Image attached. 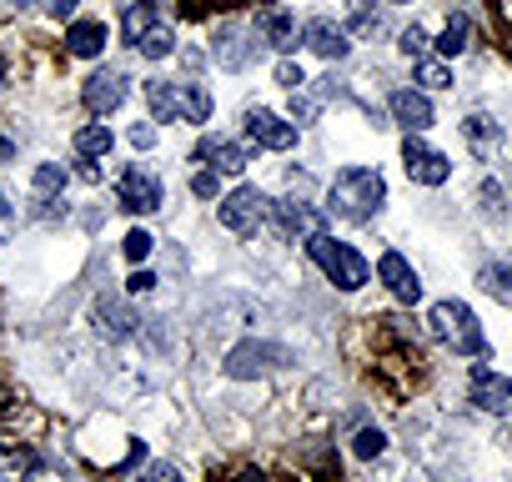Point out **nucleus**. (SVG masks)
<instances>
[{"instance_id": "obj_1", "label": "nucleus", "mask_w": 512, "mask_h": 482, "mask_svg": "<svg viewBox=\"0 0 512 482\" xmlns=\"http://www.w3.org/2000/svg\"><path fill=\"white\" fill-rule=\"evenodd\" d=\"M387 201V181L372 171V166H347L332 176V191H327V211L342 216V221H372Z\"/></svg>"}, {"instance_id": "obj_2", "label": "nucleus", "mask_w": 512, "mask_h": 482, "mask_svg": "<svg viewBox=\"0 0 512 482\" xmlns=\"http://www.w3.org/2000/svg\"><path fill=\"white\" fill-rule=\"evenodd\" d=\"M146 106L156 121H211V91L201 81H146Z\"/></svg>"}, {"instance_id": "obj_3", "label": "nucleus", "mask_w": 512, "mask_h": 482, "mask_svg": "<svg viewBox=\"0 0 512 482\" xmlns=\"http://www.w3.org/2000/svg\"><path fill=\"white\" fill-rule=\"evenodd\" d=\"M307 252H312V262H317L342 292H357V287L372 277V267L362 262V252L347 247V241H337V236H327V231L307 236Z\"/></svg>"}, {"instance_id": "obj_4", "label": "nucleus", "mask_w": 512, "mask_h": 482, "mask_svg": "<svg viewBox=\"0 0 512 482\" xmlns=\"http://www.w3.org/2000/svg\"><path fill=\"white\" fill-rule=\"evenodd\" d=\"M432 337L447 347V352H462V357H482V327H477V317H472V307L467 302H437L432 307Z\"/></svg>"}, {"instance_id": "obj_5", "label": "nucleus", "mask_w": 512, "mask_h": 482, "mask_svg": "<svg viewBox=\"0 0 512 482\" xmlns=\"http://www.w3.org/2000/svg\"><path fill=\"white\" fill-rule=\"evenodd\" d=\"M216 216H221V226H226V231H241V236H251L256 226H262V221L272 216V201H267L262 191H256V186H236L231 196H221Z\"/></svg>"}, {"instance_id": "obj_6", "label": "nucleus", "mask_w": 512, "mask_h": 482, "mask_svg": "<svg viewBox=\"0 0 512 482\" xmlns=\"http://www.w3.org/2000/svg\"><path fill=\"white\" fill-rule=\"evenodd\" d=\"M251 36L272 46V51H292L297 46V16L282 6V0H262V6L251 11Z\"/></svg>"}, {"instance_id": "obj_7", "label": "nucleus", "mask_w": 512, "mask_h": 482, "mask_svg": "<svg viewBox=\"0 0 512 482\" xmlns=\"http://www.w3.org/2000/svg\"><path fill=\"white\" fill-rule=\"evenodd\" d=\"M246 136H251L256 146H267V151H292V146H297V121H282V116L267 111V106H251V111H246Z\"/></svg>"}, {"instance_id": "obj_8", "label": "nucleus", "mask_w": 512, "mask_h": 482, "mask_svg": "<svg viewBox=\"0 0 512 482\" xmlns=\"http://www.w3.org/2000/svg\"><path fill=\"white\" fill-rule=\"evenodd\" d=\"M402 161H407V176L422 181V186H442V181L452 176V161H447L442 151H432L427 141H417V136L402 146Z\"/></svg>"}, {"instance_id": "obj_9", "label": "nucleus", "mask_w": 512, "mask_h": 482, "mask_svg": "<svg viewBox=\"0 0 512 482\" xmlns=\"http://www.w3.org/2000/svg\"><path fill=\"white\" fill-rule=\"evenodd\" d=\"M287 362V352L282 347H267V342H241L231 357H226V372L231 377H262V372H272V367H282Z\"/></svg>"}, {"instance_id": "obj_10", "label": "nucleus", "mask_w": 512, "mask_h": 482, "mask_svg": "<svg viewBox=\"0 0 512 482\" xmlns=\"http://www.w3.org/2000/svg\"><path fill=\"white\" fill-rule=\"evenodd\" d=\"M467 397L482 407V412H507L512 407V377L492 372V367H477L472 382H467Z\"/></svg>"}, {"instance_id": "obj_11", "label": "nucleus", "mask_w": 512, "mask_h": 482, "mask_svg": "<svg viewBox=\"0 0 512 482\" xmlns=\"http://www.w3.org/2000/svg\"><path fill=\"white\" fill-rule=\"evenodd\" d=\"M116 191H121V206H126V211H141V216L161 211V181H156L151 171H136V166H131Z\"/></svg>"}, {"instance_id": "obj_12", "label": "nucleus", "mask_w": 512, "mask_h": 482, "mask_svg": "<svg viewBox=\"0 0 512 482\" xmlns=\"http://www.w3.org/2000/svg\"><path fill=\"white\" fill-rule=\"evenodd\" d=\"M81 101H86L96 116H111V111L126 101V76H121V71H96V76L81 86Z\"/></svg>"}, {"instance_id": "obj_13", "label": "nucleus", "mask_w": 512, "mask_h": 482, "mask_svg": "<svg viewBox=\"0 0 512 482\" xmlns=\"http://www.w3.org/2000/svg\"><path fill=\"white\" fill-rule=\"evenodd\" d=\"M272 216H277V226L287 231V236H317V231H327V221H322V211H312L307 201H272Z\"/></svg>"}, {"instance_id": "obj_14", "label": "nucleus", "mask_w": 512, "mask_h": 482, "mask_svg": "<svg viewBox=\"0 0 512 482\" xmlns=\"http://www.w3.org/2000/svg\"><path fill=\"white\" fill-rule=\"evenodd\" d=\"M302 41L322 56V61H342L347 51H352V41H347V31L342 26H332L327 16H317V21H307V31H302Z\"/></svg>"}, {"instance_id": "obj_15", "label": "nucleus", "mask_w": 512, "mask_h": 482, "mask_svg": "<svg viewBox=\"0 0 512 482\" xmlns=\"http://www.w3.org/2000/svg\"><path fill=\"white\" fill-rule=\"evenodd\" d=\"M377 277L387 282V292H392L397 302H417V297H422L417 272H412V267H407V257H397V252H387V257L377 262Z\"/></svg>"}, {"instance_id": "obj_16", "label": "nucleus", "mask_w": 512, "mask_h": 482, "mask_svg": "<svg viewBox=\"0 0 512 482\" xmlns=\"http://www.w3.org/2000/svg\"><path fill=\"white\" fill-rule=\"evenodd\" d=\"M246 36H251V21H246V26H241V21L221 26V36H216V61H221L226 71H241L246 56L256 51V41H246Z\"/></svg>"}, {"instance_id": "obj_17", "label": "nucleus", "mask_w": 512, "mask_h": 482, "mask_svg": "<svg viewBox=\"0 0 512 482\" xmlns=\"http://www.w3.org/2000/svg\"><path fill=\"white\" fill-rule=\"evenodd\" d=\"M196 156L201 161H211V171H221V176H241L246 171V146H236V141H226V136H206L201 146H196Z\"/></svg>"}, {"instance_id": "obj_18", "label": "nucleus", "mask_w": 512, "mask_h": 482, "mask_svg": "<svg viewBox=\"0 0 512 482\" xmlns=\"http://www.w3.org/2000/svg\"><path fill=\"white\" fill-rule=\"evenodd\" d=\"M392 116H397V126H407V131H427V126H432V101H427L422 91H397V96H392Z\"/></svg>"}, {"instance_id": "obj_19", "label": "nucleus", "mask_w": 512, "mask_h": 482, "mask_svg": "<svg viewBox=\"0 0 512 482\" xmlns=\"http://www.w3.org/2000/svg\"><path fill=\"white\" fill-rule=\"evenodd\" d=\"M66 51L81 56V61H96V56L106 51V26H101V21H76V26L66 31Z\"/></svg>"}, {"instance_id": "obj_20", "label": "nucleus", "mask_w": 512, "mask_h": 482, "mask_svg": "<svg viewBox=\"0 0 512 482\" xmlns=\"http://www.w3.org/2000/svg\"><path fill=\"white\" fill-rule=\"evenodd\" d=\"M91 317H96V327H101L106 337H131V332H136V312H126L116 297H101Z\"/></svg>"}, {"instance_id": "obj_21", "label": "nucleus", "mask_w": 512, "mask_h": 482, "mask_svg": "<svg viewBox=\"0 0 512 482\" xmlns=\"http://www.w3.org/2000/svg\"><path fill=\"white\" fill-rule=\"evenodd\" d=\"M462 131H467V141H472L477 156H497V146H502V126H497L492 116H467Z\"/></svg>"}, {"instance_id": "obj_22", "label": "nucleus", "mask_w": 512, "mask_h": 482, "mask_svg": "<svg viewBox=\"0 0 512 482\" xmlns=\"http://www.w3.org/2000/svg\"><path fill=\"white\" fill-rule=\"evenodd\" d=\"M347 31H352V36H377V31H382L377 0H347Z\"/></svg>"}, {"instance_id": "obj_23", "label": "nucleus", "mask_w": 512, "mask_h": 482, "mask_svg": "<svg viewBox=\"0 0 512 482\" xmlns=\"http://www.w3.org/2000/svg\"><path fill=\"white\" fill-rule=\"evenodd\" d=\"M156 11H161V0H136V6L121 16V31H126V41H131V46H136V41H141V36L156 26Z\"/></svg>"}, {"instance_id": "obj_24", "label": "nucleus", "mask_w": 512, "mask_h": 482, "mask_svg": "<svg viewBox=\"0 0 512 482\" xmlns=\"http://www.w3.org/2000/svg\"><path fill=\"white\" fill-rule=\"evenodd\" d=\"M36 467H41V457L31 447H0V477H26Z\"/></svg>"}, {"instance_id": "obj_25", "label": "nucleus", "mask_w": 512, "mask_h": 482, "mask_svg": "<svg viewBox=\"0 0 512 482\" xmlns=\"http://www.w3.org/2000/svg\"><path fill=\"white\" fill-rule=\"evenodd\" d=\"M467 46H472V21H467V16H452L447 31H442V41H437V51H442V56H462Z\"/></svg>"}, {"instance_id": "obj_26", "label": "nucleus", "mask_w": 512, "mask_h": 482, "mask_svg": "<svg viewBox=\"0 0 512 482\" xmlns=\"http://www.w3.org/2000/svg\"><path fill=\"white\" fill-rule=\"evenodd\" d=\"M76 151H81V156H96V161H101V156L111 151V131H106L101 121H96V126H81V131H76Z\"/></svg>"}, {"instance_id": "obj_27", "label": "nucleus", "mask_w": 512, "mask_h": 482, "mask_svg": "<svg viewBox=\"0 0 512 482\" xmlns=\"http://www.w3.org/2000/svg\"><path fill=\"white\" fill-rule=\"evenodd\" d=\"M477 282H482V292H492L497 302H512V267H502V262H497V267H482Z\"/></svg>"}, {"instance_id": "obj_28", "label": "nucleus", "mask_w": 512, "mask_h": 482, "mask_svg": "<svg viewBox=\"0 0 512 482\" xmlns=\"http://www.w3.org/2000/svg\"><path fill=\"white\" fill-rule=\"evenodd\" d=\"M417 86H422V91H442V86H452L447 61H427V56H417Z\"/></svg>"}, {"instance_id": "obj_29", "label": "nucleus", "mask_w": 512, "mask_h": 482, "mask_svg": "<svg viewBox=\"0 0 512 482\" xmlns=\"http://www.w3.org/2000/svg\"><path fill=\"white\" fill-rule=\"evenodd\" d=\"M136 46H141V56L161 61V56H171V51H176V36H171L166 26H151V31H146V36H141Z\"/></svg>"}, {"instance_id": "obj_30", "label": "nucleus", "mask_w": 512, "mask_h": 482, "mask_svg": "<svg viewBox=\"0 0 512 482\" xmlns=\"http://www.w3.org/2000/svg\"><path fill=\"white\" fill-rule=\"evenodd\" d=\"M61 186H66V171L56 161L36 166V196H61Z\"/></svg>"}, {"instance_id": "obj_31", "label": "nucleus", "mask_w": 512, "mask_h": 482, "mask_svg": "<svg viewBox=\"0 0 512 482\" xmlns=\"http://www.w3.org/2000/svg\"><path fill=\"white\" fill-rule=\"evenodd\" d=\"M151 247H156V241H151L141 226H136V231H126V241H121V252H126V262H131V267H136V262H146V257H151Z\"/></svg>"}, {"instance_id": "obj_32", "label": "nucleus", "mask_w": 512, "mask_h": 482, "mask_svg": "<svg viewBox=\"0 0 512 482\" xmlns=\"http://www.w3.org/2000/svg\"><path fill=\"white\" fill-rule=\"evenodd\" d=\"M382 447H387V437H382V427H362V432L352 437V452H357V457H377Z\"/></svg>"}, {"instance_id": "obj_33", "label": "nucleus", "mask_w": 512, "mask_h": 482, "mask_svg": "<svg viewBox=\"0 0 512 482\" xmlns=\"http://www.w3.org/2000/svg\"><path fill=\"white\" fill-rule=\"evenodd\" d=\"M277 86H287V91H302V86H307V71H302L297 61H282V66H277Z\"/></svg>"}, {"instance_id": "obj_34", "label": "nucleus", "mask_w": 512, "mask_h": 482, "mask_svg": "<svg viewBox=\"0 0 512 482\" xmlns=\"http://www.w3.org/2000/svg\"><path fill=\"white\" fill-rule=\"evenodd\" d=\"M397 46H402V51H407V56H427V31H422V26H407V31H402V41H397Z\"/></svg>"}, {"instance_id": "obj_35", "label": "nucleus", "mask_w": 512, "mask_h": 482, "mask_svg": "<svg viewBox=\"0 0 512 482\" xmlns=\"http://www.w3.org/2000/svg\"><path fill=\"white\" fill-rule=\"evenodd\" d=\"M482 206H487V211H497V216H502V211H507V191H502V186H497V181H482Z\"/></svg>"}, {"instance_id": "obj_36", "label": "nucleus", "mask_w": 512, "mask_h": 482, "mask_svg": "<svg viewBox=\"0 0 512 482\" xmlns=\"http://www.w3.org/2000/svg\"><path fill=\"white\" fill-rule=\"evenodd\" d=\"M191 191H196L201 201H211V196H216V171H196V176H191Z\"/></svg>"}, {"instance_id": "obj_37", "label": "nucleus", "mask_w": 512, "mask_h": 482, "mask_svg": "<svg viewBox=\"0 0 512 482\" xmlns=\"http://www.w3.org/2000/svg\"><path fill=\"white\" fill-rule=\"evenodd\" d=\"M131 146H136V151H151V146H156V126H146V121L131 126Z\"/></svg>"}, {"instance_id": "obj_38", "label": "nucleus", "mask_w": 512, "mask_h": 482, "mask_svg": "<svg viewBox=\"0 0 512 482\" xmlns=\"http://www.w3.org/2000/svg\"><path fill=\"white\" fill-rule=\"evenodd\" d=\"M11 226H16V201H6V196H0V241L11 236Z\"/></svg>"}, {"instance_id": "obj_39", "label": "nucleus", "mask_w": 512, "mask_h": 482, "mask_svg": "<svg viewBox=\"0 0 512 482\" xmlns=\"http://www.w3.org/2000/svg\"><path fill=\"white\" fill-rule=\"evenodd\" d=\"M216 6H231V0H216ZM181 11H186V16H206L211 0H181Z\"/></svg>"}, {"instance_id": "obj_40", "label": "nucleus", "mask_w": 512, "mask_h": 482, "mask_svg": "<svg viewBox=\"0 0 512 482\" xmlns=\"http://www.w3.org/2000/svg\"><path fill=\"white\" fill-rule=\"evenodd\" d=\"M76 6H81V0H46V11H51V16H61V21H66V16H76Z\"/></svg>"}, {"instance_id": "obj_41", "label": "nucleus", "mask_w": 512, "mask_h": 482, "mask_svg": "<svg viewBox=\"0 0 512 482\" xmlns=\"http://www.w3.org/2000/svg\"><path fill=\"white\" fill-rule=\"evenodd\" d=\"M76 171H81V181H101V161H96V156H81Z\"/></svg>"}, {"instance_id": "obj_42", "label": "nucleus", "mask_w": 512, "mask_h": 482, "mask_svg": "<svg viewBox=\"0 0 512 482\" xmlns=\"http://www.w3.org/2000/svg\"><path fill=\"white\" fill-rule=\"evenodd\" d=\"M126 287H131V292H151V287H156V277H151V272H131V282H126Z\"/></svg>"}, {"instance_id": "obj_43", "label": "nucleus", "mask_w": 512, "mask_h": 482, "mask_svg": "<svg viewBox=\"0 0 512 482\" xmlns=\"http://www.w3.org/2000/svg\"><path fill=\"white\" fill-rule=\"evenodd\" d=\"M11 156H16V146H11V141H0V161H11Z\"/></svg>"}, {"instance_id": "obj_44", "label": "nucleus", "mask_w": 512, "mask_h": 482, "mask_svg": "<svg viewBox=\"0 0 512 482\" xmlns=\"http://www.w3.org/2000/svg\"><path fill=\"white\" fill-rule=\"evenodd\" d=\"M11 6H31V0H11Z\"/></svg>"}, {"instance_id": "obj_45", "label": "nucleus", "mask_w": 512, "mask_h": 482, "mask_svg": "<svg viewBox=\"0 0 512 482\" xmlns=\"http://www.w3.org/2000/svg\"><path fill=\"white\" fill-rule=\"evenodd\" d=\"M0 407H6V402H0Z\"/></svg>"}, {"instance_id": "obj_46", "label": "nucleus", "mask_w": 512, "mask_h": 482, "mask_svg": "<svg viewBox=\"0 0 512 482\" xmlns=\"http://www.w3.org/2000/svg\"><path fill=\"white\" fill-rule=\"evenodd\" d=\"M397 6H402V0H397Z\"/></svg>"}]
</instances>
